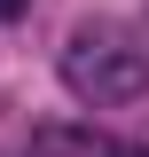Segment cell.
<instances>
[{"mask_svg":"<svg viewBox=\"0 0 149 157\" xmlns=\"http://www.w3.org/2000/svg\"><path fill=\"white\" fill-rule=\"evenodd\" d=\"M63 86L86 110H126V102L149 94V55L126 47V39H110V32H78L63 47Z\"/></svg>","mask_w":149,"mask_h":157,"instance_id":"obj_1","label":"cell"},{"mask_svg":"<svg viewBox=\"0 0 149 157\" xmlns=\"http://www.w3.org/2000/svg\"><path fill=\"white\" fill-rule=\"evenodd\" d=\"M24 8H32V0H0V24H8V16H24Z\"/></svg>","mask_w":149,"mask_h":157,"instance_id":"obj_2","label":"cell"}]
</instances>
